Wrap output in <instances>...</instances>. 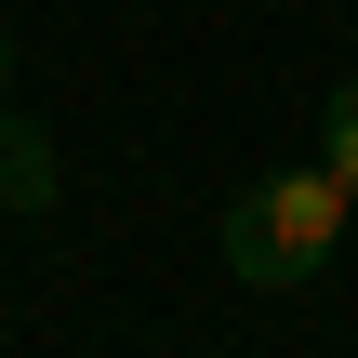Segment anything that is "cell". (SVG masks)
Instances as JSON below:
<instances>
[{
    "mask_svg": "<svg viewBox=\"0 0 358 358\" xmlns=\"http://www.w3.org/2000/svg\"><path fill=\"white\" fill-rule=\"evenodd\" d=\"M319 159H332V173L358 186V66L332 80V93H319Z\"/></svg>",
    "mask_w": 358,
    "mask_h": 358,
    "instance_id": "obj_3",
    "label": "cell"
},
{
    "mask_svg": "<svg viewBox=\"0 0 358 358\" xmlns=\"http://www.w3.org/2000/svg\"><path fill=\"white\" fill-rule=\"evenodd\" d=\"M345 226H358V186L332 159L252 173V186H226V279L239 292H319L332 252H345Z\"/></svg>",
    "mask_w": 358,
    "mask_h": 358,
    "instance_id": "obj_1",
    "label": "cell"
},
{
    "mask_svg": "<svg viewBox=\"0 0 358 358\" xmlns=\"http://www.w3.org/2000/svg\"><path fill=\"white\" fill-rule=\"evenodd\" d=\"M53 199H66V186H53V133L13 106V120H0V213H53Z\"/></svg>",
    "mask_w": 358,
    "mask_h": 358,
    "instance_id": "obj_2",
    "label": "cell"
},
{
    "mask_svg": "<svg viewBox=\"0 0 358 358\" xmlns=\"http://www.w3.org/2000/svg\"><path fill=\"white\" fill-rule=\"evenodd\" d=\"M0 120H13V27H0Z\"/></svg>",
    "mask_w": 358,
    "mask_h": 358,
    "instance_id": "obj_4",
    "label": "cell"
}]
</instances>
